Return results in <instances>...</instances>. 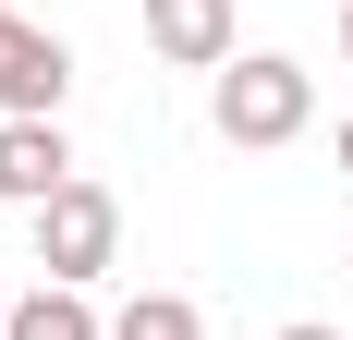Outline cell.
Instances as JSON below:
<instances>
[{"label": "cell", "mask_w": 353, "mask_h": 340, "mask_svg": "<svg viewBox=\"0 0 353 340\" xmlns=\"http://www.w3.org/2000/svg\"><path fill=\"white\" fill-rule=\"evenodd\" d=\"M110 340H208V316H195V292H134L110 316Z\"/></svg>", "instance_id": "obj_7"}, {"label": "cell", "mask_w": 353, "mask_h": 340, "mask_svg": "<svg viewBox=\"0 0 353 340\" xmlns=\"http://www.w3.org/2000/svg\"><path fill=\"white\" fill-rule=\"evenodd\" d=\"M281 340H341V328H329V316H292V328H281Z\"/></svg>", "instance_id": "obj_8"}, {"label": "cell", "mask_w": 353, "mask_h": 340, "mask_svg": "<svg viewBox=\"0 0 353 340\" xmlns=\"http://www.w3.org/2000/svg\"><path fill=\"white\" fill-rule=\"evenodd\" d=\"M0 316H12V304H0Z\"/></svg>", "instance_id": "obj_11"}, {"label": "cell", "mask_w": 353, "mask_h": 340, "mask_svg": "<svg viewBox=\"0 0 353 340\" xmlns=\"http://www.w3.org/2000/svg\"><path fill=\"white\" fill-rule=\"evenodd\" d=\"M61 98H73V49L0 0V122H61Z\"/></svg>", "instance_id": "obj_3"}, {"label": "cell", "mask_w": 353, "mask_h": 340, "mask_svg": "<svg viewBox=\"0 0 353 340\" xmlns=\"http://www.w3.org/2000/svg\"><path fill=\"white\" fill-rule=\"evenodd\" d=\"M25 219H37V279L85 292V279L122 268V195H110V182H85V170H73L49 206H25Z\"/></svg>", "instance_id": "obj_2"}, {"label": "cell", "mask_w": 353, "mask_h": 340, "mask_svg": "<svg viewBox=\"0 0 353 340\" xmlns=\"http://www.w3.org/2000/svg\"><path fill=\"white\" fill-rule=\"evenodd\" d=\"M341 170H353V109H341Z\"/></svg>", "instance_id": "obj_10"}, {"label": "cell", "mask_w": 353, "mask_h": 340, "mask_svg": "<svg viewBox=\"0 0 353 340\" xmlns=\"http://www.w3.org/2000/svg\"><path fill=\"white\" fill-rule=\"evenodd\" d=\"M0 340H110V328H98V304H85V292H61V279H37L25 304L0 316Z\"/></svg>", "instance_id": "obj_6"}, {"label": "cell", "mask_w": 353, "mask_h": 340, "mask_svg": "<svg viewBox=\"0 0 353 340\" xmlns=\"http://www.w3.org/2000/svg\"><path fill=\"white\" fill-rule=\"evenodd\" d=\"M146 49L171 73H232L244 61V25H232V0H146Z\"/></svg>", "instance_id": "obj_4"}, {"label": "cell", "mask_w": 353, "mask_h": 340, "mask_svg": "<svg viewBox=\"0 0 353 340\" xmlns=\"http://www.w3.org/2000/svg\"><path fill=\"white\" fill-rule=\"evenodd\" d=\"M208 122H219V146H305L317 134V73L292 49H244L208 85Z\"/></svg>", "instance_id": "obj_1"}, {"label": "cell", "mask_w": 353, "mask_h": 340, "mask_svg": "<svg viewBox=\"0 0 353 340\" xmlns=\"http://www.w3.org/2000/svg\"><path fill=\"white\" fill-rule=\"evenodd\" d=\"M341 61H353V0H341Z\"/></svg>", "instance_id": "obj_9"}, {"label": "cell", "mask_w": 353, "mask_h": 340, "mask_svg": "<svg viewBox=\"0 0 353 340\" xmlns=\"http://www.w3.org/2000/svg\"><path fill=\"white\" fill-rule=\"evenodd\" d=\"M61 182H73L61 122H0V206H49Z\"/></svg>", "instance_id": "obj_5"}]
</instances>
